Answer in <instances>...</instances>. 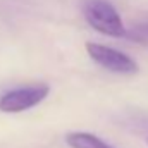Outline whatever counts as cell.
I'll use <instances>...</instances> for the list:
<instances>
[{
  "label": "cell",
  "mask_w": 148,
  "mask_h": 148,
  "mask_svg": "<svg viewBox=\"0 0 148 148\" xmlns=\"http://www.w3.org/2000/svg\"><path fill=\"white\" fill-rule=\"evenodd\" d=\"M84 17L88 24L102 35L114 38L127 36L119 12L109 0H88L84 5Z\"/></svg>",
  "instance_id": "obj_1"
},
{
  "label": "cell",
  "mask_w": 148,
  "mask_h": 148,
  "mask_svg": "<svg viewBox=\"0 0 148 148\" xmlns=\"http://www.w3.org/2000/svg\"><path fill=\"white\" fill-rule=\"evenodd\" d=\"M86 52L88 55L95 60V64L102 66L103 69L115 74H136L138 73V64L134 59L126 55L121 50H115L107 45H100L95 41L86 43Z\"/></svg>",
  "instance_id": "obj_2"
},
{
  "label": "cell",
  "mask_w": 148,
  "mask_h": 148,
  "mask_svg": "<svg viewBox=\"0 0 148 148\" xmlns=\"http://www.w3.org/2000/svg\"><path fill=\"white\" fill-rule=\"evenodd\" d=\"M50 93L48 84H29L23 88H16L2 95L0 98V110L7 114H17L28 109L36 107L40 102H43Z\"/></svg>",
  "instance_id": "obj_3"
},
{
  "label": "cell",
  "mask_w": 148,
  "mask_h": 148,
  "mask_svg": "<svg viewBox=\"0 0 148 148\" xmlns=\"http://www.w3.org/2000/svg\"><path fill=\"white\" fill-rule=\"evenodd\" d=\"M66 143L71 148H114L107 141L90 133H69L66 136Z\"/></svg>",
  "instance_id": "obj_4"
},
{
  "label": "cell",
  "mask_w": 148,
  "mask_h": 148,
  "mask_svg": "<svg viewBox=\"0 0 148 148\" xmlns=\"http://www.w3.org/2000/svg\"><path fill=\"white\" fill-rule=\"evenodd\" d=\"M129 36L136 38L140 41H148V21L141 23V24H136L134 29L129 33Z\"/></svg>",
  "instance_id": "obj_5"
}]
</instances>
